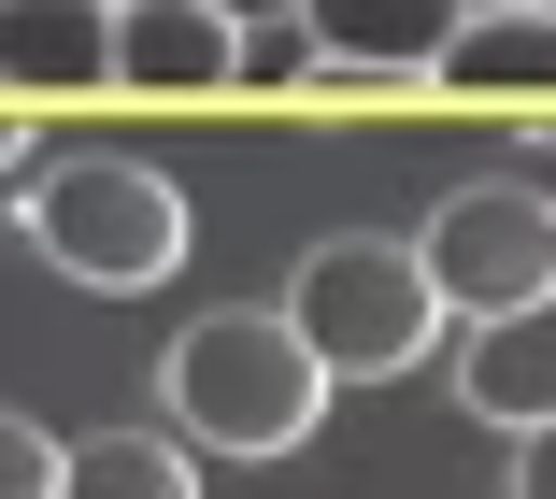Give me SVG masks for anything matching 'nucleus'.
I'll return each mask as SVG.
<instances>
[{"label":"nucleus","instance_id":"nucleus-11","mask_svg":"<svg viewBox=\"0 0 556 499\" xmlns=\"http://www.w3.org/2000/svg\"><path fill=\"white\" fill-rule=\"evenodd\" d=\"M0 499H58V428L43 414H0Z\"/></svg>","mask_w":556,"mask_h":499},{"label":"nucleus","instance_id":"nucleus-8","mask_svg":"<svg viewBox=\"0 0 556 499\" xmlns=\"http://www.w3.org/2000/svg\"><path fill=\"white\" fill-rule=\"evenodd\" d=\"M0 100L15 114L115 100V0H0Z\"/></svg>","mask_w":556,"mask_h":499},{"label":"nucleus","instance_id":"nucleus-1","mask_svg":"<svg viewBox=\"0 0 556 499\" xmlns=\"http://www.w3.org/2000/svg\"><path fill=\"white\" fill-rule=\"evenodd\" d=\"M15 214H29V258L58 286H100V300L172 286V258H186V186L129 144H29Z\"/></svg>","mask_w":556,"mask_h":499},{"label":"nucleus","instance_id":"nucleus-2","mask_svg":"<svg viewBox=\"0 0 556 499\" xmlns=\"http://www.w3.org/2000/svg\"><path fill=\"white\" fill-rule=\"evenodd\" d=\"M157 400H172V442L200 457H300L314 414H328V371L300 357V328L257 300V314H200L172 357H157Z\"/></svg>","mask_w":556,"mask_h":499},{"label":"nucleus","instance_id":"nucleus-6","mask_svg":"<svg viewBox=\"0 0 556 499\" xmlns=\"http://www.w3.org/2000/svg\"><path fill=\"white\" fill-rule=\"evenodd\" d=\"M428 100L542 129L556 114V15L542 0H457V29H442V58H428Z\"/></svg>","mask_w":556,"mask_h":499},{"label":"nucleus","instance_id":"nucleus-9","mask_svg":"<svg viewBox=\"0 0 556 499\" xmlns=\"http://www.w3.org/2000/svg\"><path fill=\"white\" fill-rule=\"evenodd\" d=\"M457 400L514 442V428H556V300H514V314H471V357H457Z\"/></svg>","mask_w":556,"mask_h":499},{"label":"nucleus","instance_id":"nucleus-12","mask_svg":"<svg viewBox=\"0 0 556 499\" xmlns=\"http://www.w3.org/2000/svg\"><path fill=\"white\" fill-rule=\"evenodd\" d=\"M514 499H556V428H514Z\"/></svg>","mask_w":556,"mask_h":499},{"label":"nucleus","instance_id":"nucleus-14","mask_svg":"<svg viewBox=\"0 0 556 499\" xmlns=\"http://www.w3.org/2000/svg\"><path fill=\"white\" fill-rule=\"evenodd\" d=\"M214 15H229V29H286L300 0H214Z\"/></svg>","mask_w":556,"mask_h":499},{"label":"nucleus","instance_id":"nucleus-5","mask_svg":"<svg viewBox=\"0 0 556 499\" xmlns=\"http://www.w3.org/2000/svg\"><path fill=\"white\" fill-rule=\"evenodd\" d=\"M300 100L314 114H400V100H428V58H442V29H457V0H300Z\"/></svg>","mask_w":556,"mask_h":499},{"label":"nucleus","instance_id":"nucleus-13","mask_svg":"<svg viewBox=\"0 0 556 499\" xmlns=\"http://www.w3.org/2000/svg\"><path fill=\"white\" fill-rule=\"evenodd\" d=\"M15 172H29V114L0 100V186H15Z\"/></svg>","mask_w":556,"mask_h":499},{"label":"nucleus","instance_id":"nucleus-7","mask_svg":"<svg viewBox=\"0 0 556 499\" xmlns=\"http://www.w3.org/2000/svg\"><path fill=\"white\" fill-rule=\"evenodd\" d=\"M229 58H243V29L214 15V0H115V100L214 114L229 100Z\"/></svg>","mask_w":556,"mask_h":499},{"label":"nucleus","instance_id":"nucleus-3","mask_svg":"<svg viewBox=\"0 0 556 499\" xmlns=\"http://www.w3.org/2000/svg\"><path fill=\"white\" fill-rule=\"evenodd\" d=\"M271 314L300 328V357L328 371V386H386V371H414L442 342V300L414 272V242H386V228H328L314 258L286 272Z\"/></svg>","mask_w":556,"mask_h":499},{"label":"nucleus","instance_id":"nucleus-10","mask_svg":"<svg viewBox=\"0 0 556 499\" xmlns=\"http://www.w3.org/2000/svg\"><path fill=\"white\" fill-rule=\"evenodd\" d=\"M58 499H200V457L157 428H100V442H58Z\"/></svg>","mask_w":556,"mask_h":499},{"label":"nucleus","instance_id":"nucleus-4","mask_svg":"<svg viewBox=\"0 0 556 499\" xmlns=\"http://www.w3.org/2000/svg\"><path fill=\"white\" fill-rule=\"evenodd\" d=\"M414 272L442 314H514V300H556V200L542 186H457L428 228H414Z\"/></svg>","mask_w":556,"mask_h":499}]
</instances>
